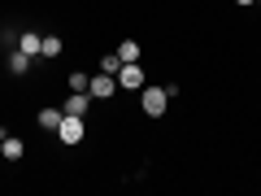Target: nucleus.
Masks as SVG:
<instances>
[{
	"label": "nucleus",
	"mask_w": 261,
	"mask_h": 196,
	"mask_svg": "<svg viewBox=\"0 0 261 196\" xmlns=\"http://www.w3.org/2000/svg\"><path fill=\"white\" fill-rule=\"evenodd\" d=\"M57 140H61L65 149H79V144L87 140V122L79 118V113H65V118H61V127H57Z\"/></svg>",
	"instance_id": "f257e3e1"
},
{
	"label": "nucleus",
	"mask_w": 261,
	"mask_h": 196,
	"mask_svg": "<svg viewBox=\"0 0 261 196\" xmlns=\"http://www.w3.org/2000/svg\"><path fill=\"white\" fill-rule=\"evenodd\" d=\"M166 101H170V96H166V83H161V87H148V83H144V87H140V113H144V118H161V113H166Z\"/></svg>",
	"instance_id": "f03ea898"
},
{
	"label": "nucleus",
	"mask_w": 261,
	"mask_h": 196,
	"mask_svg": "<svg viewBox=\"0 0 261 196\" xmlns=\"http://www.w3.org/2000/svg\"><path fill=\"white\" fill-rule=\"evenodd\" d=\"M113 79H118L122 92H140V87L148 83V75H144V65H140V61H122V70H118Z\"/></svg>",
	"instance_id": "7ed1b4c3"
},
{
	"label": "nucleus",
	"mask_w": 261,
	"mask_h": 196,
	"mask_svg": "<svg viewBox=\"0 0 261 196\" xmlns=\"http://www.w3.org/2000/svg\"><path fill=\"white\" fill-rule=\"evenodd\" d=\"M87 92H92V101H109V96L118 92V79H113V75H105V70H100V75L92 79V87H87Z\"/></svg>",
	"instance_id": "20e7f679"
},
{
	"label": "nucleus",
	"mask_w": 261,
	"mask_h": 196,
	"mask_svg": "<svg viewBox=\"0 0 261 196\" xmlns=\"http://www.w3.org/2000/svg\"><path fill=\"white\" fill-rule=\"evenodd\" d=\"M0 157L5 161H22L27 157V144H22L18 135H5V140H0Z\"/></svg>",
	"instance_id": "39448f33"
},
{
	"label": "nucleus",
	"mask_w": 261,
	"mask_h": 196,
	"mask_svg": "<svg viewBox=\"0 0 261 196\" xmlns=\"http://www.w3.org/2000/svg\"><path fill=\"white\" fill-rule=\"evenodd\" d=\"M65 113H79V118H87V109H92V92H70V101L61 105Z\"/></svg>",
	"instance_id": "423d86ee"
},
{
	"label": "nucleus",
	"mask_w": 261,
	"mask_h": 196,
	"mask_svg": "<svg viewBox=\"0 0 261 196\" xmlns=\"http://www.w3.org/2000/svg\"><path fill=\"white\" fill-rule=\"evenodd\" d=\"M61 118H65V109H57V105H48V109L35 113V122H39L44 131H57V127H61Z\"/></svg>",
	"instance_id": "0eeeda50"
},
{
	"label": "nucleus",
	"mask_w": 261,
	"mask_h": 196,
	"mask_svg": "<svg viewBox=\"0 0 261 196\" xmlns=\"http://www.w3.org/2000/svg\"><path fill=\"white\" fill-rule=\"evenodd\" d=\"M31 61H35V57H27L22 48H13L9 53V75H31Z\"/></svg>",
	"instance_id": "6e6552de"
},
{
	"label": "nucleus",
	"mask_w": 261,
	"mask_h": 196,
	"mask_svg": "<svg viewBox=\"0 0 261 196\" xmlns=\"http://www.w3.org/2000/svg\"><path fill=\"white\" fill-rule=\"evenodd\" d=\"M39 44H44V35H35V31H22V35H18V48L27 57H39Z\"/></svg>",
	"instance_id": "1a4fd4ad"
},
{
	"label": "nucleus",
	"mask_w": 261,
	"mask_h": 196,
	"mask_svg": "<svg viewBox=\"0 0 261 196\" xmlns=\"http://www.w3.org/2000/svg\"><path fill=\"white\" fill-rule=\"evenodd\" d=\"M61 35H44V44H39V57H44V61H53V57H61Z\"/></svg>",
	"instance_id": "9d476101"
},
{
	"label": "nucleus",
	"mask_w": 261,
	"mask_h": 196,
	"mask_svg": "<svg viewBox=\"0 0 261 196\" xmlns=\"http://www.w3.org/2000/svg\"><path fill=\"white\" fill-rule=\"evenodd\" d=\"M118 57H122V61H140V44H135V39H122V44H118Z\"/></svg>",
	"instance_id": "9b49d317"
},
{
	"label": "nucleus",
	"mask_w": 261,
	"mask_h": 196,
	"mask_svg": "<svg viewBox=\"0 0 261 196\" xmlns=\"http://www.w3.org/2000/svg\"><path fill=\"white\" fill-rule=\"evenodd\" d=\"M65 83H70V92H87V87H92V75H83V70H74V75L65 79Z\"/></svg>",
	"instance_id": "f8f14e48"
},
{
	"label": "nucleus",
	"mask_w": 261,
	"mask_h": 196,
	"mask_svg": "<svg viewBox=\"0 0 261 196\" xmlns=\"http://www.w3.org/2000/svg\"><path fill=\"white\" fill-rule=\"evenodd\" d=\"M100 70H105V75H118V70H122V57L118 53H105L100 57Z\"/></svg>",
	"instance_id": "ddd939ff"
},
{
	"label": "nucleus",
	"mask_w": 261,
	"mask_h": 196,
	"mask_svg": "<svg viewBox=\"0 0 261 196\" xmlns=\"http://www.w3.org/2000/svg\"><path fill=\"white\" fill-rule=\"evenodd\" d=\"M235 5H240V9H248V5H257V0H235Z\"/></svg>",
	"instance_id": "4468645a"
},
{
	"label": "nucleus",
	"mask_w": 261,
	"mask_h": 196,
	"mask_svg": "<svg viewBox=\"0 0 261 196\" xmlns=\"http://www.w3.org/2000/svg\"><path fill=\"white\" fill-rule=\"evenodd\" d=\"M257 5H261V0H257Z\"/></svg>",
	"instance_id": "2eb2a0df"
},
{
	"label": "nucleus",
	"mask_w": 261,
	"mask_h": 196,
	"mask_svg": "<svg viewBox=\"0 0 261 196\" xmlns=\"http://www.w3.org/2000/svg\"><path fill=\"white\" fill-rule=\"evenodd\" d=\"M0 161H5V157H0Z\"/></svg>",
	"instance_id": "dca6fc26"
}]
</instances>
